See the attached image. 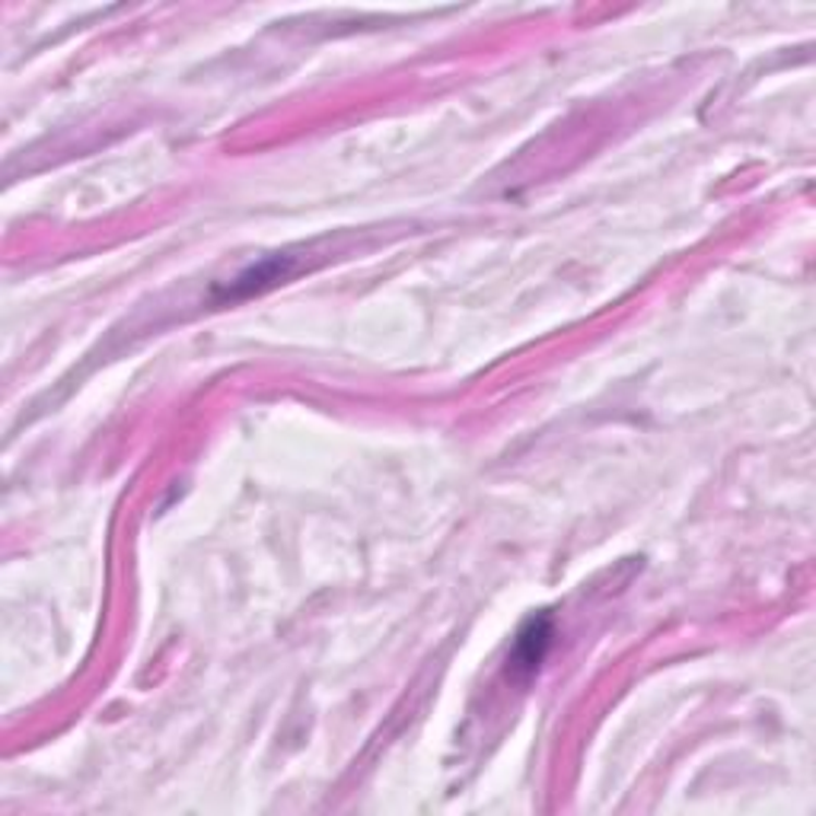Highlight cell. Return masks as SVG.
<instances>
[{
    "label": "cell",
    "mask_w": 816,
    "mask_h": 816,
    "mask_svg": "<svg viewBox=\"0 0 816 816\" xmlns=\"http://www.w3.org/2000/svg\"><path fill=\"white\" fill-rule=\"evenodd\" d=\"M549 641H552V628H549V622L539 615V619H530L527 625H524V632L517 635V641H514V651H511V670L514 673H532L539 663H542V657L549 651Z\"/></svg>",
    "instance_id": "1"
},
{
    "label": "cell",
    "mask_w": 816,
    "mask_h": 816,
    "mask_svg": "<svg viewBox=\"0 0 816 816\" xmlns=\"http://www.w3.org/2000/svg\"><path fill=\"white\" fill-rule=\"evenodd\" d=\"M285 275H287V259H265V262H259L255 268L243 272L237 281H230V287H227V297H249V293H255V290H265L268 285L281 281Z\"/></svg>",
    "instance_id": "2"
}]
</instances>
